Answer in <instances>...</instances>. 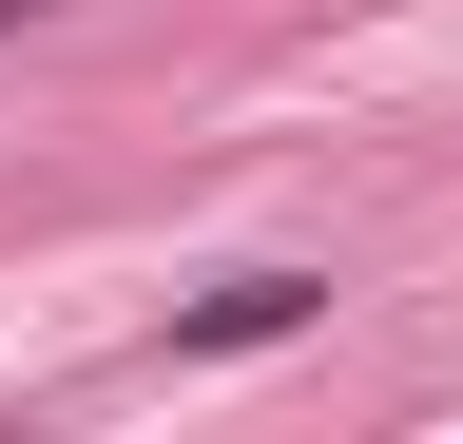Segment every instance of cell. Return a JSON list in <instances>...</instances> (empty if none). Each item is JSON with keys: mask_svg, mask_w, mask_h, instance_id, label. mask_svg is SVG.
<instances>
[{"mask_svg": "<svg viewBox=\"0 0 463 444\" xmlns=\"http://www.w3.org/2000/svg\"><path fill=\"white\" fill-rule=\"evenodd\" d=\"M270 328H309V270H232L213 309H174V367H213V348H270Z\"/></svg>", "mask_w": 463, "mask_h": 444, "instance_id": "6da1fadb", "label": "cell"}, {"mask_svg": "<svg viewBox=\"0 0 463 444\" xmlns=\"http://www.w3.org/2000/svg\"><path fill=\"white\" fill-rule=\"evenodd\" d=\"M20 20H39V0H0V39H20Z\"/></svg>", "mask_w": 463, "mask_h": 444, "instance_id": "7a4b0ae2", "label": "cell"}]
</instances>
